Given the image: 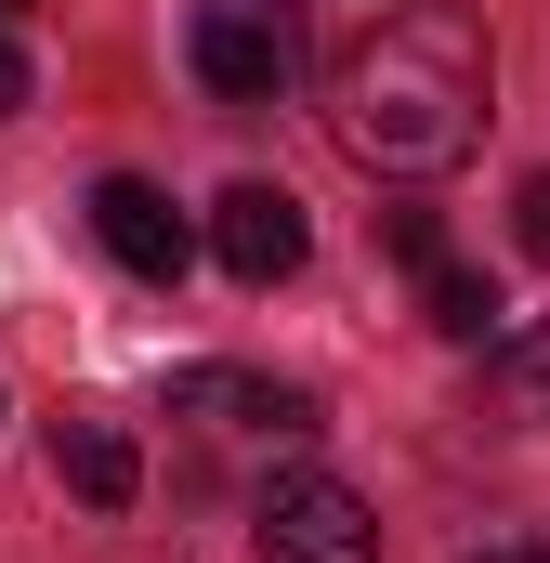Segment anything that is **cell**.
<instances>
[{
  "mask_svg": "<svg viewBox=\"0 0 550 563\" xmlns=\"http://www.w3.org/2000/svg\"><path fill=\"white\" fill-rule=\"evenodd\" d=\"M485 106H498V53H485L472 0H381L367 40H341V66H328V132L381 184L459 170L485 144Z\"/></svg>",
  "mask_w": 550,
  "mask_h": 563,
  "instance_id": "6da1fadb",
  "label": "cell"
},
{
  "mask_svg": "<svg viewBox=\"0 0 550 563\" xmlns=\"http://www.w3.org/2000/svg\"><path fill=\"white\" fill-rule=\"evenodd\" d=\"M184 66L223 92V106H275L301 79V13L288 0H197L184 13Z\"/></svg>",
  "mask_w": 550,
  "mask_h": 563,
  "instance_id": "7a4b0ae2",
  "label": "cell"
},
{
  "mask_svg": "<svg viewBox=\"0 0 550 563\" xmlns=\"http://www.w3.org/2000/svg\"><path fill=\"white\" fill-rule=\"evenodd\" d=\"M250 551L263 563H381V511L341 472H275L263 511H250Z\"/></svg>",
  "mask_w": 550,
  "mask_h": 563,
  "instance_id": "3957f363",
  "label": "cell"
},
{
  "mask_svg": "<svg viewBox=\"0 0 550 563\" xmlns=\"http://www.w3.org/2000/svg\"><path fill=\"white\" fill-rule=\"evenodd\" d=\"M301 250H315V223H301L288 184H223V197H210V263H223L237 288L301 276Z\"/></svg>",
  "mask_w": 550,
  "mask_h": 563,
  "instance_id": "277c9868",
  "label": "cell"
},
{
  "mask_svg": "<svg viewBox=\"0 0 550 563\" xmlns=\"http://www.w3.org/2000/svg\"><path fill=\"white\" fill-rule=\"evenodd\" d=\"M170 420H210L237 445H301L315 432V394L301 380H263V367H184L170 380Z\"/></svg>",
  "mask_w": 550,
  "mask_h": 563,
  "instance_id": "5b68a950",
  "label": "cell"
},
{
  "mask_svg": "<svg viewBox=\"0 0 550 563\" xmlns=\"http://www.w3.org/2000/svg\"><path fill=\"white\" fill-rule=\"evenodd\" d=\"M92 236H106V263L144 276V288H170L184 263H197V223H184L144 170H106V184H92Z\"/></svg>",
  "mask_w": 550,
  "mask_h": 563,
  "instance_id": "8992f818",
  "label": "cell"
},
{
  "mask_svg": "<svg viewBox=\"0 0 550 563\" xmlns=\"http://www.w3.org/2000/svg\"><path fill=\"white\" fill-rule=\"evenodd\" d=\"M53 472H66L92 511H132V498H144V459H132L119 420H53Z\"/></svg>",
  "mask_w": 550,
  "mask_h": 563,
  "instance_id": "52a82bcc",
  "label": "cell"
},
{
  "mask_svg": "<svg viewBox=\"0 0 550 563\" xmlns=\"http://www.w3.org/2000/svg\"><path fill=\"white\" fill-rule=\"evenodd\" d=\"M419 314H432V341H459V354H485V341L512 328L498 276H472V263H419Z\"/></svg>",
  "mask_w": 550,
  "mask_h": 563,
  "instance_id": "ba28073f",
  "label": "cell"
},
{
  "mask_svg": "<svg viewBox=\"0 0 550 563\" xmlns=\"http://www.w3.org/2000/svg\"><path fill=\"white\" fill-rule=\"evenodd\" d=\"M485 367H498V394H512L525 420H550V314H538V328H498Z\"/></svg>",
  "mask_w": 550,
  "mask_h": 563,
  "instance_id": "9c48e42d",
  "label": "cell"
},
{
  "mask_svg": "<svg viewBox=\"0 0 550 563\" xmlns=\"http://www.w3.org/2000/svg\"><path fill=\"white\" fill-rule=\"evenodd\" d=\"M381 236H394V263H446V223L432 210H381Z\"/></svg>",
  "mask_w": 550,
  "mask_h": 563,
  "instance_id": "30bf717a",
  "label": "cell"
},
{
  "mask_svg": "<svg viewBox=\"0 0 550 563\" xmlns=\"http://www.w3.org/2000/svg\"><path fill=\"white\" fill-rule=\"evenodd\" d=\"M512 236L550 263V170H525V184H512Z\"/></svg>",
  "mask_w": 550,
  "mask_h": 563,
  "instance_id": "8fae6325",
  "label": "cell"
},
{
  "mask_svg": "<svg viewBox=\"0 0 550 563\" xmlns=\"http://www.w3.org/2000/svg\"><path fill=\"white\" fill-rule=\"evenodd\" d=\"M0 119H26V53H13V26H0Z\"/></svg>",
  "mask_w": 550,
  "mask_h": 563,
  "instance_id": "7c38bea8",
  "label": "cell"
},
{
  "mask_svg": "<svg viewBox=\"0 0 550 563\" xmlns=\"http://www.w3.org/2000/svg\"><path fill=\"white\" fill-rule=\"evenodd\" d=\"M472 563H550V538H512V551H472Z\"/></svg>",
  "mask_w": 550,
  "mask_h": 563,
  "instance_id": "4fadbf2b",
  "label": "cell"
},
{
  "mask_svg": "<svg viewBox=\"0 0 550 563\" xmlns=\"http://www.w3.org/2000/svg\"><path fill=\"white\" fill-rule=\"evenodd\" d=\"M0 26H26V0H0Z\"/></svg>",
  "mask_w": 550,
  "mask_h": 563,
  "instance_id": "5bb4252c",
  "label": "cell"
}]
</instances>
